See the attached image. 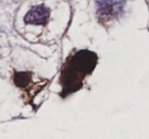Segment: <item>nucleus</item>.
Listing matches in <instances>:
<instances>
[{"label": "nucleus", "mask_w": 149, "mask_h": 139, "mask_svg": "<svg viewBox=\"0 0 149 139\" xmlns=\"http://www.w3.org/2000/svg\"><path fill=\"white\" fill-rule=\"evenodd\" d=\"M97 64L98 56L95 52L87 49L72 51L66 57L60 71V97L65 98L81 90L86 78L93 73Z\"/></svg>", "instance_id": "obj_1"}, {"label": "nucleus", "mask_w": 149, "mask_h": 139, "mask_svg": "<svg viewBox=\"0 0 149 139\" xmlns=\"http://www.w3.org/2000/svg\"><path fill=\"white\" fill-rule=\"evenodd\" d=\"M124 0H99L97 2V19L103 26L118 19L124 10Z\"/></svg>", "instance_id": "obj_2"}, {"label": "nucleus", "mask_w": 149, "mask_h": 139, "mask_svg": "<svg viewBox=\"0 0 149 139\" xmlns=\"http://www.w3.org/2000/svg\"><path fill=\"white\" fill-rule=\"evenodd\" d=\"M13 82H15V86L23 90L25 92V96L27 98L35 97V95L39 91H41L42 88L47 84L48 80L41 82H34L33 80V74L30 72H17L13 75Z\"/></svg>", "instance_id": "obj_3"}, {"label": "nucleus", "mask_w": 149, "mask_h": 139, "mask_svg": "<svg viewBox=\"0 0 149 139\" xmlns=\"http://www.w3.org/2000/svg\"><path fill=\"white\" fill-rule=\"evenodd\" d=\"M50 11L43 4L32 8L25 17V22L32 25H46L49 19Z\"/></svg>", "instance_id": "obj_4"}, {"label": "nucleus", "mask_w": 149, "mask_h": 139, "mask_svg": "<svg viewBox=\"0 0 149 139\" xmlns=\"http://www.w3.org/2000/svg\"><path fill=\"white\" fill-rule=\"evenodd\" d=\"M148 30H149V29H148Z\"/></svg>", "instance_id": "obj_5"}]
</instances>
